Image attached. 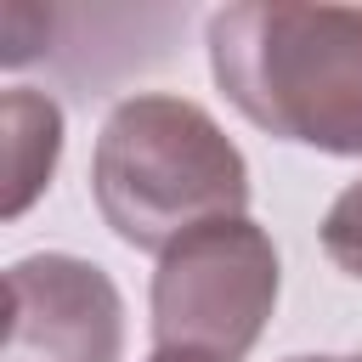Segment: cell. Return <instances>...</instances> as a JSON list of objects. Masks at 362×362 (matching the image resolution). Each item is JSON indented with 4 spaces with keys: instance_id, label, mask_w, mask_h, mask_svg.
<instances>
[{
    "instance_id": "cell-5",
    "label": "cell",
    "mask_w": 362,
    "mask_h": 362,
    "mask_svg": "<svg viewBox=\"0 0 362 362\" xmlns=\"http://www.w3.org/2000/svg\"><path fill=\"white\" fill-rule=\"evenodd\" d=\"M6 215L17 221L45 187H51V170H57V153H62V107L40 90H6Z\"/></svg>"
},
{
    "instance_id": "cell-3",
    "label": "cell",
    "mask_w": 362,
    "mask_h": 362,
    "mask_svg": "<svg viewBox=\"0 0 362 362\" xmlns=\"http://www.w3.org/2000/svg\"><path fill=\"white\" fill-rule=\"evenodd\" d=\"M277 305V249L238 215L209 221L170 243L153 272V351H204L221 362L249 356Z\"/></svg>"
},
{
    "instance_id": "cell-8",
    "label": "cell",
    "mask_w": 362,
    "mask_h": 362,
    "mask_svg": "<svg viewBox=\"0 0 362 362\" xmlns=\"http://www.w3.org/2000/svg\"><path fill=\"white\" fill-rule=\"evenodd\" d=\"M294 362H362V356H294Z\"/></svg>"
},
{
    "instance_id": "cell-7",
    "label": "cell",
    "mask_w": 362,
    "mask_h": 362,
    "mask_svg": "<svg viewBox=\"0 0 362 362\" xmlns=\"http://www.w3.org/2000/svg\"><path fill=\"white\" fill-rule=\"evenodd\" d=\"M147 362H221V356H204V351H153Z\"/></svg>"
},
{
    "instance_id": "cell-6",
    "label": "cell",
    "mask_w": 362,
    "mask_h": 362,
    "mask_svg": "<svg viewBox=\"0 0 362 362\" xmlns=\"http://www.w3.org/2000/svg\"><path fill=\"white\" fill-rule=\"evenodd\" d=\"M322 249L339 272L362 277V181H351L322 215Z\"/></svg>"
},
{
    "instance_id": "cell-4",
    "label": "cell",
    "mask_w": 362,
    "mask_h": 362,
    "mask_svg": "<svg viewBox=\"0 0 362 362\" xmlns=\"http://www.w3.org/2000/svg\"><path fill=\"white\" fill-rule=\"evenodd\" d=\"M124 300L113 277L79 255H28L6 272L0 362H119Z\"/></svg>"
},
{
    "instance_id": "cell-2",
    "label": "cell",
    "mask_w": 362,
    "mask_h": 362,
    "mask_svg": "<svg viewBox=\"0 0 362 362\" xmlns=\"http://www.w3.org/2000/svg\"><path fill=\"white\" fill-rule=\"evenodd\" d=\"M90 192L113 238L164 255L209 221H238L249 204V164L226 130L187 96H124L90 158Z\"/></svg>"
},
{
    "instance_id": "cell-1",
    "label": "cell",
    "mask_w": 362,
    "mask_h": 362,
    "mask_svg": "<svg viewBox=\"0 0 362 362\" xmlns=\"http://www.w3.org/2000/svg\"><path fill=\"white\" fill-rule=\"evenodd\" d=\"M209 68L266 136L362 158V6H226L209 17Z\"/></svg>"
}]
</instances>
